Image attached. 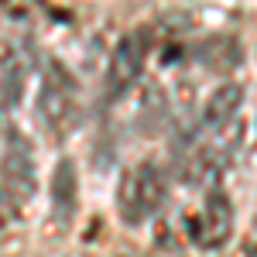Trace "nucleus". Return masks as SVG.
<instances>
[{
  "label": "nucleus",
  "mask_w": 257,
  "mask_h": 257,
  "mask_svg": "<svg viewBox=\"0 0 257 257\" xmlns=\"http://www.w3.org/2000/svg\"><path fill=\"white\" fill-rule=\"evenodd\" d=\"M151 41H155V35L148 24H138L127 35H120V41L110 52V62H106V93L110 96H123L141 79L148 55H151Z\"/></svg>",
  "instance_id": "obj_4"
},
{
  "label": "nucleus",
  "mask_w": 257,
  "mask_h": 257,
  "mask_svg": "<svg viewBox=\"0 0 257 257\" xmlns=\"http://www.w3.org/2000/svg\"><path fill=\"white\" fill-rule=\"evenodd\" d=\"M14 213H18V209L11 206V199H7V192H4V185H0V230H4V226L11 223V216H14Z\"/></svg>",
  "instance_id": "obj_8"
},
{
  "label": "nucleus",
  "mask_w": 257,
  "mask_h": 257,
  "mask_svg": "<svg viewBox=\"0 0 257 257\" xmlns=\"http://www.w3.org/2000/svg\"><path fill=\"white\" fill-rule=\"evenodd\" d=\"M168 199V175L155 161H134L117 182V213L127 226H141Z\"/></svg>",
  "instance_id": "obj_2"
},
{
  "label": "nucleus",
  "mask_w": 257,
  "mask_h": 257,
  "mask_svg": "<svg viewBox=\"0 0 257 257\" xmlns=\"http://www.w3.org/2000/svg\"><path fill=\"white\" fill-rule=\"evenodd\" d=\"M240 106H243V86L240 82H223L216 86L206 106H202V120H199V131L202 134H219L223 127H230L237 120Z\"/></svg>",
  "instance_id": "obj_7"
},
{
  "label": "nucleus",
  "mask_w": 257,
  "mask_h": 257,
  "mask_svg": "<svg viewBox=\"0 0 257 257\" xmlns=\"http://www.w3.org/2000/svg\"><path fill=\"white\" fill-rule=\"evenodd\" d=\"M35 113H38L41 127L52 134V138H69L82 120V96L79 86L72 79V72L59 65V62H48L45 72H41V86H38V99H35Z\"/></svg>",
  "instance_id": "obj_1"
},
{
  "label": "nucleus",
  "mask_w": 257,
  "mask_h": 257,
  "mask_svg": "<svg viewBox=\"0 0 257 257\" xmlns=\"http://www.w3.org/2000/svg\"><path fill=\"white\" fill-rule=\"evenodd\" d=\"M52 223L59 226H69L76 209H79V175H76V161L72 158H59L55 168H52Z\"/></svg>",
  "instance_id": "obj_6"
},
{
  "label": "nucleus",
  "mask_w": 257,
  "mask_h": 257,
  "mask_svg": "<svg viewBox=\"0 0 257 257\" xmlns=\"http://www.w3.org/2000/svg\"><path fill=\"white\" fill-rule=\"evenodd\" d=\"M0 185L11 199V206L21 209L28 206L31 196H35V185H38V175H35V148L31 141L21 134L18 127H11L4 134V151H0Z\"/></svg>",
  "instance_id": "obj_3"
},
{
  "label": "nucleus",
  "mask_w": 257,
  "mask_h": 257,
  "mask_svg": "<svg viewBox=\"0 0 257 257\" xmlns=\"http://www.w3.org/2000/svg\"><path fill=\"white\" fill-rule=\"evenodd\" d=\"M189 230H192L196 247H202V250H219L230 240V233H233V202H230V196L219 185H213L206 192L202 209L192 216Z\"/></svg>",
  "instance_id": "obj_5"
}]
</instances>
